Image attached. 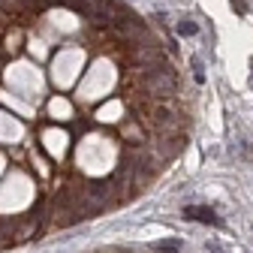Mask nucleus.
Segmentation results:
<instances>
[{
	"label": "nucleus",
	"mask_w": 253,
	"mask_h": 253,
	"mask_svg": "<svg viewBox=\"0 0 253 253\" xmlns=\"http://www.w3.org/2000/svg\"><path fill=\"white\" fill-rule=\"evenodd\" d=\"M133 57H136L139 67H151V70H157V67H169V63H166V54H163L160 45H136Z\"/></svg>",
	"instance_id": "nucleus-2"
},
{
	"label": "nucleus",
	"mask_w": 253,
	"mask_h": 253,
	"mask_svg": "<svg viewBox=\"0 0 253 253\" xmlns=\"http://www.w3.org/2000/svg\"><path fill=\"white\" fill-rule=\"evenodd\" d=\"M184 217L187 220H196V223H211V226H223V220H220L211 208H205V205H187L184 208Z\"/></svg>",
	"instance_id": "nucleus-3"
},
{
	"label": "nucleus",
	"mask_w": 253,
	"mask_h": 253,
	"mask_svg": "<svg viewBox=\"0 0 253 253\" xmlns=\"http://www.w3.org/2000/svg\"><path fill=\"white\" fill-rule=\"evenodd\" d=\"M232 9H235L238 15H244V3H241V0H232Z\"/></svg>",
	"instance_id": "nucleus-6"
},
{
	"label": "nucleus",
	"mask_w": 253,
	"mask_h": 253,
	"mask_svg": "<svg viewBox=\"0 0 253 253\" xmlns=\"http://www.w3.org/2000/svg\"><path fill=\"white\" fill-rule=\"evenodd\" d=\"M133 79H136V84L142 87V93H148L151 100H169V97H175V87H178L172 67H157V70L139 67V70L133 73Z\"/></svg>",
	"instance_id": "nucleus-1"
},
{
	"label": "nucleus",
	"mask_w": 253,
	"mask_h": 253,
	"mask_svg": "<svg viewBox=\"0 0 253 253\" xmlns=\"http://www.w3.org/2000/svg\"><path fill=\"white\" fill-rule=\"evenodd\" d=\"M178 34H181V37H196L199 27H196L193 21H181V24H178Z\"/></svg>",
	"instance_id": "nucleus-4"
},
{
	"label": "nucleus",
	"mask_w": 253,
	"mask_h": 253,
	"mask_svg": "<svg viewBox=\"0 0 253 253\" xmlns=\"http://www.w3.org/2000/svg\"><path fill=\"white\" fill-rule=\"evenodd\" d=\"M160 253H178L181 250V241H160V244H154Z\"/></svg>",
	"instance_id": "nucleus-5"
}]
</instances>
